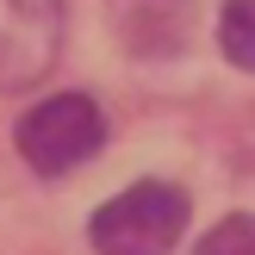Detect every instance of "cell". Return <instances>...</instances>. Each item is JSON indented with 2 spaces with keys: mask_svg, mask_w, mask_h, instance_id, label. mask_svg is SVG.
<instances>
[{
  "mask_svg": "<svg viewBox=\"0 0 255 255\" xmlns=\"http://www.w3.org/2000/svg\"><path fill=\"white\" fill-rule=\"evenodd\" d=\"M218 44L237 69L255 75V0H224V19H218Z\"/></svg>",
  "mask_w": 255,
  "mask_h": 255,
  "instance_id": "obj_5",
  "label": "cell"
},
{
  "mask_svg": "<svg viewBox=\"0 0 255 255\" xmlns=\"http://www.w3.org/2000/svg\"><path fill=\"white\" fill-rule=\"evenodd\" d=\"M193 255H255V212L218 218V224H212V231L193 243Z\"/></svg>",
  "mask_w": 255,
  "mask_h": 255,
  "instance_id": "obj_6",
  "label": "cell"
},
{
  "mask_svg": "<svg viewBox=\"0 0 255 255\" xmlns=\"http://www.w3.org/2000/svg\"><path fill=\"white\" fill-rule=\"evenodd\" d=\"M187 231V193L168 181H143L131 193L106 199L87 224L100 255H168Z\"/></svg>",
  "mask_w": 255,
  "mask_h": 255,
  "instance_id": "obj_1",
  "label": "cell"
},
{
  "mask_svg": "<svg viewBox=\"0 0 255 255\" xmlns=\"http://www.w3.org/2000/svg\"><path fill=\"white\" fill-rule=\"evenodd\" d=\"M100 143H106V119H100V106L87 94H50V100H37L19 119L25 168L50 174V181L69 174V168H81L87 156H100Z\"/></svg>",
  "mask_w": 255,
  "mask_h": 255,
  "instance_id": "obj_2",
  "label": "cell"
},
{
  "mask_svg": "<svg viewBox=\"0 0 255 255\" xmlns=\"http://www.w3.org/2000/svg\"><path fill=\"white\" fill-rule=\"evenodd\" d=\"M106 19L131 56H181L193 31V0H106Z\"/></svg>",
  "mask_w": 255,
  "mask_h": 255,
  "instance_id": "obj_4",
  "label": "cell"
},
{
  "mask_svg": "<svg viewBox=\"0 0 255 255\" xmlns=\"http://www.w3.org/2000/svg\"><path fill=\"white\" fill-rule=\"evenodd\" d=\"M62 56V0H0V94L37 87Z\"/></svg>",
  "mask_w": 255,
  "mask_h": 255,
  "instance_id": "obj_3",
  "label": "cell"
}]
</instances>
